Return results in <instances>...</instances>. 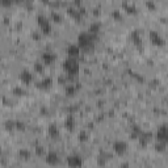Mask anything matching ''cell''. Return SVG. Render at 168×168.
<instances>
[{"mask_svg":"<svg viewBox=\"0 0 168 168\" xmlns=\"http://www.w3.org/2000/svg\"><path fill=\"white\" fill-rule=\"evenodd\" d=\"M148 38H150V41L155 46H164L166 45L164 38L156 32V30H150V32H148Z\"/></svg>","mask_w":168,"mask_h":168,"instance_id":"obj_6","label":"cell"},{"mask_svg":"<svg viewBox=\"0 0 168 168\" xmlns=\"http://www.w3.org/2000/svg\"><path fill=\"white\" fill-rule=\"evenodd\" d=\"M51 84H53V79L50 76H45L41 80V82H38L37 87L41 88V89H47V88H50V87H51Z\"/></svg>","mask_w":168,"mask_h":168,"instance_id":"obj_13","label":"cell"},{"mask_svg":"<svg viewBox=\"0 0 168 168\" xmlns=\"http://www.w3.org/2000/svg\"><path fill=\"white\" fill-rule=\"evenodd\" d=\"M112 147H113V151L117 154V155H123V154H126L127 151V143L125 141H120V139H117L113 142V145H112Z\"/></svg>","mask_w":168,"mask_h":168,"instance_id":"obj_5","label":"cell"},{"mask_svg":"<svg viewBox=\"0 0 168 168\" xmlns=\"http://www.w3.org/2000/svg\"><path fill=\"white\" fill-rule=\"evenodd\" d=\"M123 7H125L126 12H129V13H135V7L133 4H129V3H123Z\"/></svg>","mask_w":168,"mask_h":168,"instance_id":"obj_23","label":"cell"},{"mask_svg":"<svg viewBox=\"0 0 168 168\" xmlns=\"http://www.w3.org/2000/svg\"><path fill=\"white\" fill-rule=\"evenodd\" d=\"M80 50H82V49L78 46V43H76V45L71 43V45H68L66 53H67V55H68V58H75V59H78L79 54H80Z\"/></svg>","mask_w":168,"mask_h":168,"instance_id":"obj_10","label":"cell"},{"mask_svg":"<svg viewBox=\"0 0 168 168\" xmlns=\"http://www.w3.org/2000/svg\"><path fill=\"white\" fill-rule=\"evenodd\" d=\"M95 45V34L89 33L88 30L87 32H82L78 36V46L80 49H84V50H88V49L93 47Z\"/></svg>","mask_w":168,"mask_h":168,"instance_id":"obj_1","label":"cell"},{"mask_svg":"<svg viewBox=\"0 0 168 168\" xmlns=\"http://www.w3.org/2000/svg\"><path fill=\"white\" fill-rule=\"evenodd\" d=\"M55 59H57V57H55V54L51 53V51H45V53L41 54V62L46 66L53 65L55 62Z\"/></svg>","mask_w":168,"mask_h":168,"instance_id":"obj_8","label":"cell"},{"mask_svg":"<svg viewBox=\"0 0 168 168\" xmlns=\"http://www.w3.org/2000/svg\"><path fill=\"white\" fill-rule=\"evenodd\" d=\"M63 70L67 75L70 76H76L79 71H80V66H79V62L75 58H67L63 63Z\"/></svg>","mask_w":168,"mask_h":168,"instance_id":"obj_2","label":"cell"},{"mask_svg":"<svg viewBox=\"0 0 168 168\" xmlns=\"http://www.w3.org/2000/svg\"><path fill=\"white\" fill-rule=\"evenodd\" d=\"M132 38H133L134 43H137V45H139V43L142 42V40H141V37H139V33H138V32H137V30H134V32L132 33Z\"/></svg>","mask_w":168,"mask_h":168,"instance_id":"obj_21","label":"cell"},{"mask_svg":"<svg viewBox=\"0 0 168 168\" xmlns=\"http://www.w3.org/2000/svg\"><path fill=\"white\" fill-rule=\"evenodd\" d=\"M146 7L154 8V7H155V3H154V2H146Z\"/></svg>","mask_w":168,"mask_h":168,"instance_id":"obj_26","label":"cell"},{"mask_svg":"<svg viewBox=\"0 0 168 168\" xmlns=\"http://www.w3.org/2000/svg\"><path fill=\"white\" fill-rule=\"evenodd\" d=\"M67 12L70 13L75 20H80L82 18V16H83V13L80 12V9L79 8H76L75 5H70V7H67Z\"/></svg>","mask_w":168,"mask_h":168,"instance_id":"obj_12","label":"cell"},{"mask_svg":"<svg viewBox=\"0 0 168 168\" xmlns=\"http://www.w3.org/2000/svg\"><path fill=\"white\" fill-rule=\"evenodd\" d=\"M37 22H38V25H40L41 33L49 34V33L51 32V22H50V18H47L45 15H42V13L37 15Z\"/></svg>","mask_w":168,"mask_h":168,"instance_id":"obj_3","label":"cell"},{"mask_svg":"<svg viewBox=\"0 0 168 168\" xmlns=\"http://www.w3.org/2000/svg\"><path fill=\"white\" fill-rule=\"evenodd\" d=\"M18 79H20V82L24 83V84H29L33 82V74L30 72L29 70H22L20 72V75H18Z\"/></svg>","mask_w":168,"mask_h":168,"instance_id":"obj_11","label":"cell"},{"mask_svg":"<svg viewBox=\"0 0 168 168\" xmlns=\"http://www.w3.org/2000/svg\"><path fill=\"white\" fill-rule=\"evenodd\" d=\"M113 16H114V17H120V16H121L120 9H114V11H113Z\"/></svg>","mask_w":168,"mask_h":168,"instance_id":"obj_27","label":"cell"},{"mask_svg":"<svg viewBox=\"0 0 168 168\" xmlns=\"http://www.w3.org/2000/svg\"><path fill=\"white\" fill-rule=\"evenodd\" d=\"M156 139L161 143H167L168 142V125H163L158 129L156 132Z\"/></svg>","mask_w":168,"mask_h":168,"instance_id":"obj_7","label":"cell"},{"mask_svg":"<svg viewBox=\"0 0 168 168\" xmlns=\"http://www.w3.org/2000/svg\"><path fill=\"white\" fill-rule=\"evenodd\" d=\"M65 91H66L67 96H74L78 92V85L76 84H67L65 87Z\"/></svg>","mask_w":168,"mask_h":168,"instance_id":"obj_16","label":"cell"},{"mask_svg":"<svg viewBox=\"0 0 168 168\" xmlns=\"http://www.w3.org/2000/svg\"><path fill=\"white\" fill-rule=\"evenodd\" d=\"M33 70L38 74H43V71H45V65H43L41 60H37L33 65Z\"/></svg>","mask_w":168,"mask_h":168,"instance_id":"obj_18","label":"cell"},{"mask_svg":"<svg viewBox=\"0 0 168 168\" xmlns=\"http://www.w3.org/2000/svg\"><path fill=\"white\" fill-rule=\"evenodd\" d=\"M100 29H101V24L98 21H93L88 28V32L92 33V34H97L98 32H100Z\"/></svg>","mask_w":168,"mask_h":168,"instance_id":"obj_15","label":"cell"},{"mask_svg":"<svg viewBox=\"0 0 168 168\" xmlns=\"http://www.w3.org/2000/svg\"><path fill=\"white\" fill-rule=\"evenodd\" d=\"M47 132H49V135L53 137V138H58L59 137V129L57 125H50L47 129Z\"/></svg>","mask_w":168,"mask_h":168,"instance_id":"obj_17","label":"cell"},{"mask_svg":"<svg viewBox=\"0 0 168 168\" xmlns=\"http://www.w3.org/2000/svg\"><path fill=\"white\" fill-rule=\"evenodd\" d=\"M65 126L68 129V130H74L75 127V118H74L72 114H68L65 120Z\"/></svg>","mask_w":168,"mask_h":168,"instance_id":"obj_14","label":"cell"},{"mask_svg":"<svg viewBox=\"0 0 168 168\" xmlns=\"http://www.w3.org/2000/svg\"><path fill=\"white\" fill-rule=\"evenodd\" d=\"M36 152H37V155H43V154H45V151H43V148L41 146L36 147Z\"/></svg>","mask_w":168,"mask_h":168,"instance_id":"obj_24","label":"cell"},{"mask_svg":"<svg viewBox=\"0 0 168 168\" xmlns=\"http://www.w3.org/2000/svg\"><path fill=\"white\" fill-rule=\"evenodd\" d=\"M66 163L70 168H80L83 166V159H82V156H79V155L72 154V155H68L67 156Z\"/></svg>","mask_w":168,"mask_h":168,"instance_id":"obj_4","label":"cell"},{"mask_svg":"<svg viewBox=\"0 0 168 168\" xmlns=\"http://www.w3.org/2000/svg\"><path fill=\"white\" fill-rule=\"evenodd\" d=\"M45 161L49 164V166H57L59 164V155L57 152H54V151H50V152H47L46 154V158H45Z\"/></svg>","mask_w":168,"mask_h":168,"instance_id":"obj_9","label":"cell"},{"mask_svg":"<svg viewBox=\"0 0 168 168\" xmlns=\"http://www.w3.org/2000/svg\"><path fill=\"white\" fill-rule=\"evenodd\" d=\"M12 93L16 96H22L24 93H25V91H24L21 87H13V89H12Z\"/></svg>","mask_w":168,"mask_h":168,"instance_id":"obj_22","label":"cell"},{"mask_svg":"<svg viewBox=\"0 0 168 168\" xmlns=\"http://www.w3.org/2000/svg\"><path fill=\"white\" fill-rule=\"evenodd\" d=\"M15 126L17 127V129H24V122H20V121H16V123H15Z\"/></svg>","mask_w":168,"mask_h":168,"instance_id":"obj_25","label":"cell"},{"mask_svg":"<svg viewBox=\"0 0 168 168\" xmlns=\"http://www.w3.org/2000/svg\"><path fill=\"white\" fill-rule=\"evenodd\" d=\"M50 17H51V20L55 21V22H60V20H62V15L59 13L58 11H55V9H53L50 12Z\"/></svg>","mask_w":168,"mask_h":168,"instance_id":"obj_19","label":"cell"},{"mask_svg":"<svg viewBox=\"0 0 168 168\" xmlns=\"http://www.w3.org/2000/svg\"><path fill=\"white\" fill-rule=\"evenodd\" d=\"M18 155H20V158L21 159H24V160H28V159H30V151L29 150H26V148H21L20 151H18Z\"/></svg>","mask_w":168,"mask_h":168,"instance_id":"obj_20","label":"cell"}]
</instances>
